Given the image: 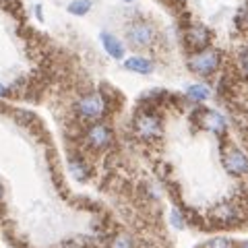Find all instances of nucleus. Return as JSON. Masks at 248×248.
Instances as JSON below:
<instances>
[{
	"label": "nucleus",
	"instance_id": "13",
	"mask_svg": "<svg viewBox=\"0 0 248 248\" xmlns=\"http://www.w3.org/2000/svg\"><path fill=\"white\" fill-rule=\"evenodd\" d=\"M209 97H211V89H209V85H205V83H195V85L186 87V99H190V102L203 104Z\"/></svg>",
	"mask_w": 248,
	"mask_h": 248
},
{
	"label": "nucleus",
	"instance_id": "10",
	"mask_svg": "<svg viewBox=\"0 0 248 248\" xmlns=\"http://www.w3.org/2000/svg\"><path fill=\"white\" fill-rule=\"evenodd\" d=\"M99 40H102L104 50L110 54L114 60H122V58H124V46H122V42H120L114 33H110V31H102Z\"/></svg>",
	"mask_w": 248,
	"mask_h": 248
},
{
	"label": "nucleus",
	"instance_id": "24",
	"mask_svg": "<svg viewBox=\"0 0 248 248\" xmlns=\"http://www.w3.org/2000/svg\"><path fill=\"white\" fill-rule=\"evenodd\" d=\"M124 2H135V0H124Z\"/></svg>",
	"mask_w": 248,
	"mask_h": 248
},
{
	"label": "nucleus",
	"instance_id": "18",
	"mask_svg": "<svg viewBox=\"0 0 248 248\" xmlns=\"http://www.w3.org/2000/svg\"><path fill=\"white\" fill-rule=\"evenodd\" d=\"M89 246L91 244H87V240H85V244H83V240H68L60 248H89Z\"/></svg>",
	"mask_w": 248,
	"mask_h": 248
},
{
	"label": "nucleus",
	"instance_id": "11",
	"mask_svg": "<svg viewBox=\"0 0 248 248\" xmlns=\"http://www.w3.org/2000/svg\"><path fill=\"white\" fill-rule=\"evenodd\" d=\"M68 172H71V176L77 182H85V180H89V176H91V168L83 157L73 155V157H68Z\"/></svg>",
	"mask_w": 248,
	"mask_h": 248
},
{
	"label": "nucleus",
	"instance_id": "2",
	"mask_svg": "<svg viewBox=\"0 0 248 248\" xmlns=\"http://www.w3.org/2000/svg\"><path fill=\"white\" fill-rule=\"evenodd\" d=\"M133 130L143 141H157L164 135V124L153 110H139L133 120Z\"/></svg>",
	"mask_w": 248,
	"mask_h": 248
},
{
	"label": "nucleus",
	"instance_id": "5",
	"mask_svg": "<svg viewBox=\"0 0 248 248\" xmlns=\"http://www.w3.org/2000/svg\"><path fill=\"white\" fill-rule=\"evenodd\" d=\"M209 221L215 226H238L244 221V209L236 201H221L209 211Z\"/></svg>",
	"mask_w": 248,
	"mask_h": 248
},
{
	"label": "nucleus",
	"instance_id": "20",
	"mask_svg": "<svg viewBox=\"0 0 248 248\" xmlns=\"http://www.w3.org/2000/svg\"><path fill=\"white\" fill-rule=\"evenodd\" d=\"M6 95H9V87L0 83V99H2V97H6Z\"/></svg>",
	"mask_w": 248,
	"mask_h": 248
},
{
	"label": "nucleus",
	"instance_id": "7",
	"mask_svg": "<svg viewBox=\"0 0 248 248\" xmlns=\"http://www.w3.org/2000/svg\"><path fill=\"white\" fill-rule=\"evenodd\" d=\"M195 122L199 124V128H203L207 133L217 135V137H223L228 133V118L217 110H197Z\"/></svg>",
	"mask_w": 248,
	"mask_h": 248
},
{
	"label": "nucleus",
	"instance_id": "6",
	"mask_svg": "<svg viewBox=\"0 0 248 248\" xmlns=\"http://www.w3.org/2000/svg\"><path fill=\"white\" fill-rule=\"evenodd\" d=\"M221 164H223V170H226L230 176H234V178L248 176V155L236 145H230L223 149Z\"/></svg>",
	"mask_w": 248,
	"mask_h": 248
},
{
	"label": "nucleus",
	"instance_id": "8",
	"mask_svg": "<svg viewBox=\"0 0 248 248\" xmlns=\"http://www.w3.org/2000/svg\"><path fill=\"white\" fill-rule=\"evenodd\" d=\"M114 141V135H112V128L104 122H93L91 126L85 130V143H87L91 149L95 151H102L108 149Z\"/></svg>",
	"mask_w": 248,
	"mask_h": 248
},
{
	"label": "nucleus",
	"instance_id": "21",
	"mask_svg": "<svg viewBox=\"0 0 248 248\" xmlns=\"http://www.w3.org/2000/svg\"><path fill=\"white\" fill-rule=\"evenodd\" d=\"M2 199H4V186L0 184V203H2Z\"/></svg>",
	"mask_w": 248,
	"mask_h": 248
},
{
	"label": "nucleus",
	"instance_id": "17",
	"mask_svg": "<svg viewBox=\"0 0 248 248\" xmlns=\"http://www.w3.org/2000/svg\"><path fill=\"white\" fill-rule=\"evenodd\" d=\"M236 21H238L240 29H242V31H248V4H246V6H242V9H240V13H238Z\"/></svg>",
	"mask_w": 248,
	"mask_h": 248
},
{
	"label": "nucleus",
	"instance_id": "3",
	"mask_svg": "<svg viewBox=\"0 0 248 248\" xmlns=\"http://www.w3.org/2000/svg\"><path fill=\"white\" fill-rule=\"evenodd\" d=\"M124 33H126V42L130 44V48H135V50L151 48L155 44V40H157V31H155V27L145 19L130 21Z\"/></svg>",
	"mask_w": 248,
	"mask_h": 248
},
{
	"label": "nucleus",
	"instance_id": "1",
	"mask_svg": "<svg viewBox=\"0 0 248 248\" xmlns=\"http://www.w3.org/2000/svg\"><path fill=\"white\" fill-rule=\"evenodd\" d=\"M75 112L83 120L97 122L99 118H104V116L108 114V99H106L104 93H97V91L85 93V95H81L79 99H77Z\"/></svg>",
	"mask_w": 248,
	"mask_h": 248
},
{
	"label": "nucleus",
	"instance_id": "23",
	"mask_svg": "<svg viewBox=\"0 0 248 248\" xmlns=\"http://www.w3.org/2000/svg\"><path fill=\"white\" fill-rule=\"evenodd\" d=\"M4 4H13V2H17V0H2Z\"/></svg>",
	"mask_w": 248,
	"mask_h": 248
},
{
	"label": "nucleus",
	"instance_id": "22",
	"mask_svg": "<svg viewBox=\"0 0 248 248\" xmlns=\"http://www.w3.org/2000/svg\"><path fill=\"white\" fill-rule=\"evenodd\" d=\"M238 248H248V240H242V242L238 244Z\"/></svg>",
	"mask_w": 248,
	"mask_h": 248
},
{
	"label": "nucleus",
	"instance_id": "12",
	"mask_svg": "<svg viewBox=\"0 0 248 248\" xmlns=\"http://www.w3.org/2000/svg\"><path fill=\"white\" fill-rule=\"evenodd\" d=\"M124 68L137 75H151L155 71V64H153V60L145 56H130L124 60Z\"/></svg>",
	"mask_w": 248,
	"mask_h": 248
},
{
	"label": "nucleus",
	"instance_id": "9",
	"mask_svg": "<svg viewBox=\"0 0 248 248\" xmlns=\"http://www.w3.org/2000/svg\"><path fill=\"white\" fill-rule=\"evenodd\" d=\"M184 44L192 52L207 50L211 46V31L205 25H201V23H192V25L184 29Z\"/></svg>",
	"mask_w": 248,
	"mask_h": 248
},
{
	"label": "nucleus",
	"instance_id": "4",
	"mask_svg": "<svg viewBox=\"0 0 248 248\" xmlns=\"http://www.w3.org/2000/svg\"><path fill=\"white\" fill-rule=\"evenodd\" d=\"M221 66V52L215 48H207L201 52H192L188 56V68L199 77H211Z\"/></svg>",
	"mask_w": 248,
	"mask_h": 248
},
{
	"label": "nucleus",
	"instance_id": "15",
	"mask_svg": "<svg viewBox=\"0 0 248 248\" xmlns=\"http://www.w3.org/2000/svg\"><path fill=\"white\" fill-rule=\"evenodd\" d=\"M91 6H93L91 0H73V2L68 4V13L81 17V15H87L91 11Z\"/></svg>",
	"mask_w": 248,
	"mask_h": 248
},
{
	"label": "nucleus",
	"instance_id": "16",
	"mask_svg": "<svg viewBox=\"0 0 248 248\" xmlns=\"http://www.w3.org/2000/svg\"><path fill=\"white\" fill-rule=\"evenodd\" d=\"M170 223H172V228H176V230H184L186 226H188L184 211H180L178 207H174L172 211H170Z\"/></svg>",
	"mask_w": 248,
	"mask_h": 248
},
{
	"label": "nucleus",
	"instance_id": "19",
	"mask_svg": "<svg viewBox=\"0 0 248 248\" xmlns=\"http://www.w3.org/2000/svg\"><path fill=\"white\" fill-rule=\"evenodd\" d=\"M238 62H240V71H242V75L248 77V50L240 54V60Z\"/></svg>",
	"mask_w": 248,
	"mask_h": 248
},
{
	"label": "nucleus",
	"instance_id": "14",
	"mask_svg": "<svg viewBox=\"0 0 248 248\" xmlns=\"http://www.w3.org/2000/svg\"><path fill=\"white\" fill-rule=\"evenodd\" d=\"M201 248H238V244L228 236H213V238H209Z\"/></svg>",
	"mask_w": 248,
	"mask_h": 248
}]
</instances>
